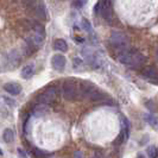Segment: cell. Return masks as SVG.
<instances>
[{"instance_id":"6da1fadb","label":"cell","mask_w":158,"mask_h":158,"mask_svg":"<svg viewBox=\"0 0 158 158\" xmlns=\"http://www.w3.org/2000/svg\"><path fill=\"white\" fill-rule=\"evenodd\" d=\"M118 61L120 63L125 65H132V67H138L142 65L145 62V57L140 52L135 51V50H123L118 55Z\"/></svg>"},{"instance_id":"7a4b0ae2","label":"cell","mask_w":158,"mask_h":158,"mask_svg":"<svg viewBox=\"0 0 158 158\" xmlns=\"http://www.w3.org/2000/svg\"><path fill=\"white\" fill-rule=\"evenodd\" d=\"M56 95H57V88L56 87H48L44 92H42L38 95V101L42 105H51L55 101Z\"/></svg>"},{"instance_id":"3957f363","label":"cell","mask_w":158,"mask_h":158,"mask_svg":"<svg viewBox=\"0 0 158 158\" xmlns=\"http://www.w3.org/2000/svg\"><path fill=\"white\" fill-rule=\"evenodd\" d=\"M63 98L67 100L77 99V87L74 82H67L63 85Z\"/></svg>"},{"instance_id":"277c9868","label":"cell","mask_w":158,"mask_h":158,"mask_svg":"<svg viewBox=\"0 0 158 158\" xmlns=\"http://www.w3.org/2000/svg\"><path fill=\"white\" fill-rule=\"evenodd\" d=\"M111 40L118 47H125L127 43H128L127 36L125 33H123V32H113L111 36Z\"/></svg>"},{"instance_id":"5b68a950","label":"cell","mask_w":158,"mask_h":158,"mask_svg":"<svg viewBox=\"0 0 158 158\" xmlns=\"http://www.w3.org/2000/svg\"><path fill=\"white\" fill-rule=\"evenodd\" d=\"M51 63H52V67H54L55 69H57V70H62V69H64V67H65L67 61H65V57H64L63 55L57 54V55L52 56V58H51Z\"/></svg>"},{"instance_id":"8992f818","label":"cell","mask_w":158,"mask_h":158,"mask_svg":"<svg viewBox=\"0 0 158 158\" xmlns=\"http://www.w3.org/2000/svg\"><path fill=\"white\" fill-rule=\"evenodd\" d=\"M4 90L11 95H19L22 93V86L16 82H8L4 85Z\"/></svg>"},{"instance_id":"52a82bcc","label":"cell","mask_w":158,"mask_h":158,"mask_svg":"<svg viewBox=\"0 0 158 158\" xmlns=\"http://www.w3.org/2000/svg\"><path fill=\"white\" fill-rule=\"evenodd\" d=\"M44 40V37L40 36L38 33H35V32H31V35L27 37V44L32 48H38L43 43Z\"/></svg>"},{"instance_id":"ba28073f","label":"cell","mask_w":158,"mask_h":158,"mask_svg":"<svg viewBox=\"0 0 158 158\" xmlns=\"http://www.w3.org/2000/svg\"><path fill=\"white\" fill-rule=\"evenodd\" d=\"M6 60H7L8 65H11V68H13V67H16V65L19 64V62H20V56H19L17 50H12L11 52L7 54Z\"/></svg>"},{"instance_id":"9c48e42d","label":"cell","mask_w":158,"mask_h":158,"mask_svg":"<svg viewBox=\"0 0 158 158\" xmlns=\"http://www.w3.org/2000/svg\"><path fill=\"white\" fill-rule=\"evenodd\" d=\"M33 75H35V64L33 63L26 64L23 69H22V77L24 80L32 79Z\"/></svg>"},{"instance_id":"30bf717a","label":"cell","mask_w":158,"mask_h":158,"mask_svg":"<svg viewBox=\"0 0 158 158\" xmlns=\"http://www.w3.org/2000/svg\"><path fill=\"white\" fill-rule=\"evenodd\" d=\"M143 76L146 77L149 81H155L156 82V80H157V71H156L155 68H152V67L146 68V69L143 70Z\"/></svg>"},{"instance_id":"8fae6325","label":"cell","mask_w":158,"mask_h":158,"mask_svg":"<svg viewBox=\"0 0 158 158\" xmlns=\"http://www.w3.org/2000/svg\"><path fill=\"white\" fill-rule=\"evenodd\" d=\"M88 98H89L90 101H102V100L106 99V95L103 94V93H101V92H99V90L95 88L94 90L88 95Z\"/></svg>"},{"instance_id":"7c38bea8","label":"cell","mask_w":158,"mask_h":158,"mask_svg":"<svg viewBox=\"0 0 158 158\" xmlns=\"http://www.w3.org/2000/svg\"><path fill=\"white\" fill-rule=\"evenodd\" d=\"M54 49L61 51V52H65L68 50V44L64 40H56L54 42Z\"/></svg>"},{"instance_id":"4fadbf2b","label":"cell","mask_w":158,"mask_h":158,"mask_svg":"<svg viewBox=\"0 0 158 158\" xmlns=\"http://www.w3.org/2000/svg\"><path fill=\"white\" fill-rule=\"evenodd\" d=\"M31 27H32V32L38 33V35H40V36L45 37V30H44L43 25H40V24H38V23H32Z\"/></svg>"},{"instance_id":"5bb4252c","label":"cell","mask_w":158,"mask_h":158,"mask_svg":"<svg viewBox=\"0 0 158 158\" xmlns=\"http://www.w3.org/2000/svg\"><path fill=\"white\" fill-rule=\"evenodd\" d=\"M13 131L11 128H6L4 132H2V139L5 143H12L13 142Z\"/></svg>"},{"instance_id":"9a60e30c","label":"cell","mask_w":158,"mask_h":158,"mask_svg":"<svg viewBox=\"0 0 158 158\" xmlns=\"http://www.w3.org/2000/svg\"><path fill=\"white\" fill-rule=\"evenodd\" d=\"M37 11V16L42 18V19H47V10H45V6L43 4H40V6L36 8Z\"/></svg>"},{"instance_id":"2e32d148","label":"cell","mask_w":158,"mask_h":158,"mask_svg":"<svg viewBox=\"0 0 158 158\" xmlns=\"http://www.w3.org/2000/svg\"><path fill=\"white\" fill-rule=\"evenodd\" d=\"M47 112H48V108L44 105H43V106H38V107H36V108L33 110V115L40 117V115H44Z\"/></svg>"},{"instance_id":"e0dca14e","label":"cell","mask_w":158,"mask_h":158,"mask_svg":"<svg viewBox=\"0 0 158 158\" xmlns=\"http://www.w3.org/2000/svg\"><path fill=\"white\" fill-rule=\"evenodd\" d=\"M73 68L75 70H81L83 68V61H81L80 58H74V61H73Z\"/></svg>"},{"instance_id":"ac0fdd59","label":"cell","mask_w":158,"mask_h":158,"mask_svg":"<svg viewBox=\"0 0 158 158\" xmlns=\"http://www.w3.org/2000/svg\"><path fill=\"white\" fill-rule=\"evenodd\" d=\"M81 25H82V27H83L85 31H87V32L92 31V24L89 23V20H87L86 18H83V19L81 20Z\"/></svg>"},{"instance_id":"d6986e66","label":"cell","mask_w":158,"mask_h":158,"mask_svg":"<svg viewBox=\"0 0 158 158\" xmlns=\"http://www.w3.org/2000/svg\"><path fill=\"white\" fill-rule=\"evenodd\" d=\"M145 119H146V121H148L150 125H152L153 127H156V125H157V119H156V117H153L152 114H148V115L145 117Z\"/></svg>"},{"instance_id":"ffe728a7","label":"cell","mask_w":158,"mask_h":158,"mask_svg":"<svg viewBox=\"0 0 158 158\" xmlns=\"http://www.w3.org/2000/svg\"><path fill=\"white\" fill-rule=\"evenodd\" d=\"M148 155L150 158H157V148L156 146H150L148 149Z\"/></svg>"},{"instance_id":"44dd1931","label":"cell","mask_w":158,"mask_h":158,"mask_svg":"<svg viewBox=\"0 0 158 158\" xmlns=\"http://www.w3.org/2000/svg\"><path fill=\"white\" fill-rule=\"evenodd\" d=\"M32 153H33V156H35V157H37V158H42V157H44V155H45L44 152H42V151L38 150V149H35V150H33V152H32Z\"/></svg>"},{"instance_id":"7402d4cb","label":"cell","mask_w":158,"mask_h":158,"mask_svg":"<svg viewBox=\"0 0 158 158\" xmlns=\"http://www.w3.org/2000/svg\"><path fill=\"white\" fill-rule=\"evenodd\" d=\"M145 106H146V107H148V108H149L151 112L155 111V106H153V102H152V101H146Z\"/></svg>"},{"instance_id":"603a6c76","label":"cell","mask_w":158,"mask_h":158,"mask_svg":"<svg viewBox=\"0 0 158 158\" xmlns=\"http://www.w3.org/2000/svg\"><path fill=\"white\" fill-rule=\"evenodd\" d=\"M74 5H75L76 7L81 8V7H83V6L86 5V1H75V2H74Z\"/></svg>"},{"instance_id":"cb8c5ba5","label":"cell","mask_w":158,"mask_h":158,"mask_svg":"<svg viewBox=\"0 0 158 158\" xmlns=\"http://www.w3.org/2000/svg\"><path fill=\"white\" fill-rule=\"evenodd\" d=\"M18 155H19L20 158H27V156H26V153L24 152L23 149H18Z\"/></svg>"},{"instance_id":"d4e9b609","label":"cell","mask_w":158,"mask_h":158,"mask_svg":"<svg viewBox=\"0 0 158 158\" xmlns=\"http://www.w3.org/2000/svg\"><path fill=\"white\" fill-rule=\"evenodd\" d=\"M74 158H83V153H82L81 151H75Z\"/></svg>"},{"instance_id":"484cf974","label":"cell","mask_w":158,"mask_h":158,"mask_svg":"<svg viewBox=\"0 0 158 158\" xmlns=\"http://www.w3.org/2000/svg\"><path fill=\"white\" fill-rule=\"evenodd\" d=\"M138 158H144V156H139Z\"/></svg>"},{"instance_id":"4316f807","label":"cell","mask_w":158,"mask_h":158,"mask_svg":"<svg viewBox=\"0 0 158 158\" xmlns=\"http://www.w3.org/2000/svg\"><path fill=\"white\" fill-rule=\"evenodd\" d=\"M94 158H96V157H94Z\"/></svg>"}]
</instances>
